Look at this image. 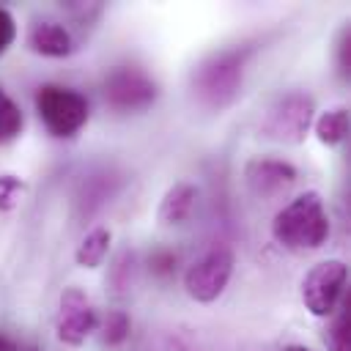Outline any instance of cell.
I'll return each instance as SVG.
<instances>
[{"instance_id":"14","label":"cell","mask_w":351,"mask_h":351,"mask_svg":"<svg viewBox=\"0 0 351 351\" xmlns=\"http://www.w3.org/2000/svg\"><path fill=\"white\" fill-rule=\"evenodd\" d=\"M22 126H25V115H22L19 104L0 88V143L16 140Z\"/></svg>"},{"instance_id":"17","label":"cell","mask_w":351,"mask_h":351,"mask_svg":"<svg viewBox=\"0 0 351 351\" xmlns=\"http://www.w3.org/2000/svg\"><path fill=\"white\" fill-rule=\"evenodd\" d=\"M132 261H134V255H132L129 250H123V252L112 261V266H110V285H112L115 293H123V291L129 288V280H132Z\"/></svg>"},{"instance_id":"11","label":"cell","mask_w":351,"mask_h":351,"mask_svg":"<svg viewBox=\"0 0 351 351\" xmlns=\"http://www.w3.org/2000/svg\"><path fill=\"white\" fill-rule=\"evenodd\" d=\"M195 200H197V186L189 184V181H176L159 200V208H156V219L162 225H181L192 208H195Z\"/></svg>"},{"instance_id":"18","label":"cell","mask_w":351,"mask_h":351,"mask_svg":"<svg viewBox=\"0 0 351 351\" xmlns=\"http://www.w3.org/2000/svg\"><path fill=\"white\" fill-rule=\"evenodd\" d=\"M25 192V181L14 173H0V211H11Z\"/></svg>"},{"instance_id":"7","label":"cell","mask_w":351,"mask_h":351,"mask_svg":"<svg viewBox=\"0 0 351 351\" xmlns=\"http://www.w3.org/2000/svg\"><path fill=\"white\" fill-rule=\"evenodd\" d=\"M101 93L112 110L137 112L156 101L159 88L145 71H140L134 66H115L107 71V77L101 82Z\"/></svg>"},{"instance_id":"2","label":"cell","mask_w":351,"mask_h":351,"mask_svg":"<svg viewBox=\"0 0 351 351\" xmlns=\"http://www.w3.org/2000/svg\"><path fill=\"white\" fill-rule=\"evenodd\" d=\"M247 58H250L247 47H230L206 55L192 69V93L197 96V101L208 110L228 107L241 90Z\"/></svg>"},{"instance_id":"1","label":"cell","mask_w":351,"mask_h":351,"mask_svg":"<svg viewBox=\"0 0 351 351\" xmlns=\"http://www.w3.org/2000/svg\"><path fill=\"white\" fill-rule=\"evenodd\" d=\"M271 236L291 252H310L329 239V214L318 192H302L271 219Z\"/></svg>"},{"instance_id":"20","label":"cell","mask_w":351,"mask_h":351,"mask_svg":"<svg viewBox=\"0 0 351 351\" xmlns=\"http://www.w3.org/2000/svg\"><path fill=\"white\" fill-rule=\"evenodd\" d=\"M82 197L85 200H80V203H85V214L96 211L110 197V189H104V178H88L82 186Z\"/></svg>"},{"instance_id":"6","label":"cell","mask_w":351,"mask_h":351,"mask_svg":"<svg viewBox=\"0 0 351 351\" xmlns=\"http://www.w3.org/2000/svg\"><path fill=\"white\" fill-rule=\"evenodd\" d=\"M233 266H236V258H233V250L230 247L217 244V247L206 250L184 271V288H186V293L195 302H203V304L219 299L222 291L228 288L230 277H233Z\"/></svg>"},{"instance_id":"22","label":"cell","mask_w":351,"mask_h":351,"mask_svg":"<svg viewBox=\"0 0 351 351\" xmlns=\"http://www.w3.org/2000/svg\"><path fill=\"white\" fill-rule=\"evenodd\" d=\"M14 38H16V22L5 8H0V55L14 44Z\"/></svg>"},{"instance_id":"21","label":"cell","mask_w":351,"mask_h":351,"mask_svg":"<svg viewBox=\"0 0 351 351\" xmlns=\"http://www.w3.org/2000/svg\"><path fill=\"white\" fill-rule=\"evenodd\" d=\"M351 69V33L348 27L340 30V38H337V71L346 77Z\"/></svg>"},{"instance_id":"3","label":"cell","mask_w":351,"mask_h":351,"mask_svg":"<svg viewBox=\"0 0 351 351\" xmlns=\"http://www.w3.org/2000/svg\"><path fill=\"white\" fill-rule=\"evenodd\" d=\"M36 112L55 137H74L88 123V99L66 85H41L36 90Z\"/></svg>"},{"instance_id":"12","label":"cell","mask_w":351,"mask_h":351,"mask_svg":"<svg viewBox=\"0 0 351 351\" xmlns=\"http://www.w3.org/2000/svg\"><path fill=\"white\" fill-rule=\"evenodd\" d=\"M110 241H112V230H110V228L96 225L93 230H88V233L82 236V241L77 244V250H74L77 266H82V269H96V266L107 258Z\"/></svg>"},{"instance_id":"23","label":"cell","mask_w":351,"mask_h":351,"mask_svg":"<svg viewBox=\"0 0 351 351\" xmlns=\"http://www.w3.org/2000/svg\"><path fill=\"white\" fill-rule=\"evenodd\" d=\"M148 351H189V348L176 337H159V340H154L148 346Z\"/></svg>"},{"instance_id":"16","label":"cell","mask_w":351,"mask_h":351,"mask_svg":"<svg viewBox=\"0 0 351 351\" xmlns=\"http://www.w3.org/2000/svg\"><path fill=\"white\" fill-rule=\"evenodd\" d=\"M129 329H132V321H129L126 310H107V315L101 318L99 335H101V343L104 346H112L115 348V346L126 343Z\"/></svg>"},{"instance_id":"25","label":"cell","mask_w":351,"mask_h":351,"mask_svg":"<svg viewBox=\"0 0 351 351\" xmlns=\"http://www.w3.org/2000/svg\"><path fill=\"white\" fill-rule=\"evenodd\" d=\"M282 351H310V348L307 346H285Z\"/></svg>"},{"instance_id":"4","label":"cell","mask_w":351,"mask_h":351,"mask_svg":"<svg viewBox=\"0 0 351 351\" xmlns=\"http://www.w3.org/2000/svg\"><path fill=\"white\" fill-rule=\"evenodd\" d=\"M348 266L337 258L315 263L302 280V302L315 318H332L335 310L346 302Z\"/></svg>"},{"instance_id":"13","label":"cell","mask_w":351,"mask_h":351,"mask_svg":"<svg viewBox=\"0 0 351 351\" xmlns=\"http://www.w3.org/2000/svg\"><path fill=\"white\" fill-rule=\"evenodd\" d=\"M313 126H315V137L324 145H337L348 134V110L346 107H329L313 121Z\"/></svg>"},{"instance_id":"24","label":"cell","mask_w":351,"mask_h":351,"mask_svg":"<svg viewBox=\"0 0 351 351\" xmlns=\"http://www.w3.org/2000/svg\"><path fill=\"white\" fill-rule=\"evenodd\" d=\"M0 351H16V346H14V340H8L3 332H0Z\"/></svg>"},{"instance_id":"26","label":"cell","mask_w":351,"mask_h":351,"mask_svg":"<svg viewBox=\"0 0 351 351\" xmlns=\"http://www.w3.org/2000/svg\"><path fill=\"white\" fill-rule=\"evenodd\" d=\"M30 351H36V348H30Z\"/></svg>"},{"instance_id":"10","label":"cell","mask_w":351,"mask_h":351,"mask_svg":"<svg viewBox=\"0 0 351 351\" xmlns=\"http://www.w3.org/2000/svg\"><path fill=\"white\" fill-rule=\"evenodd\" d=\"M27 44L33 52L44 55V58H66L74 52V38L71 33L52 19H38L30 25L27 30Z\"/></svg>"},{"instance_id":"9","label":"cell","mask_w":351,"mask_h":351,"mask_svg":"<svg viewBox=\"0 0 351 351\" xmlns=\"http://www.w3.org/2000/svg\"><path fill=\"white\" fill-rule=\"evenodd\" d=\"M296 167L288 159L255 156L244 165V181L255 197H277L296 181Z\"/></svg>"},{"instance_id":"5","label":"cell","mask_w":351,"mask_h":351,"mask_svg":"<svg viewBox=\"0 0 351 351\" xmlns=\"http://www.w3.org/2000/svg\"><path fill=\"white\" fill-rule=\"evenodd\" d=\"M313 112H315V101L307 93L288 90L280 99H274V104L266 110L261 121V134L277 143L296 145L304 140L307 129L313 126Z\"/></svg>"},{"instance_id":"15","label":"cell","mask_w":351,"mask_h":351,"mask_svg":"<svg viewBox=\"0 0 351 351\" xmlns=\"http://www.w3.org/2000/svg\"><path fill=\"white\" fill-rule=\"evenodd\" d=\"M329 351H351V318H348V299L335 310L332 324L326 329Z\"/></svg>"},{"instance_id":"8","label":"cell","mask_w":351,"mask_h":351,"mask_svg":"<svg viewBox=\"0 0 351 351\" xmlns=\"http://www.w3.org/2000/svg\"><path fill=\"white\" fill-rule=\"evenodd\" d=\"M99 326V315L88 299V293L77 285L63 288L55 315V335L66 346H82Z\"/></svg>"},{"instance_id":"19","label":"cell","mask_w":351,"mask_h":351,"mask_svg":"<svg viewBox=\"0 0 351 351\" xmlns=\"http://www.w3.org/2000/svg\"><path fill=\"white\" fill-rule=\"evenodd\" d=\"M148 271L156 274V277H167L176 271V252L167 250V247H156L151 250L148 255Z\"/></svg>"}]
</instances>
